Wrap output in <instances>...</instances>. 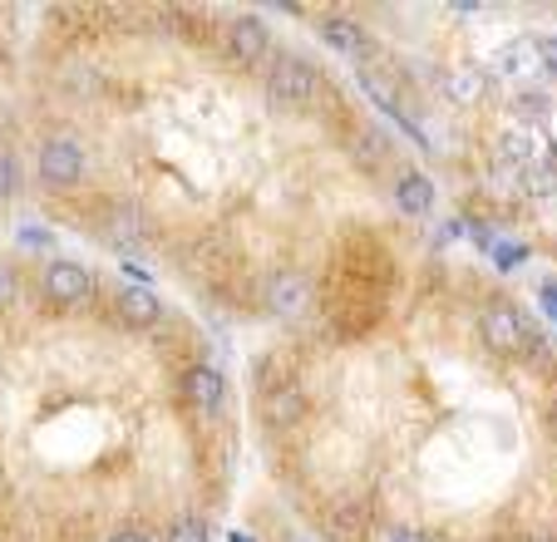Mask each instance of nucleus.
I'll return each instance as SVG.
<instances>
[{
	"instance_id": "0eeeda50",
	"label": "nucleus",
	"mask_w": 557,
	"mask_h": 542,
	"mask_svg": "<svg viewBox=\"0 0 557 542\" xmlns=\"http://www.w3.org/2000/svg\"><path fill=\"white\" fill-rule=\"evenodd\" d=\"M306 390L301 385H292V380H286V385H272L262 395V424H272V429H296L306 419Z\"/></svg>"
},
{
	"instance_id": "393cba45",
	"label": "nucleus",
	"mask_w": 557,
	"mask_h": 542,
	"mask_svg": "<svg viewBox=\"0 0 557 542\" xmlns=\"http://www.w3.org/2000/svg\"><path fill=\"white\" fill-rule=\"evenodd\" d=\"M385 542H440L434 532H420V528H395Z\"/></svg>"
},
{
	"instance_id": "f257e3e1",
	"label": "nucleus",
	"mask_w": 557,
	"mask_h": 542,
	"mask_svg": "<svg viewBox=\"0 0 557 542\" xmlns=\"http://www.w3.org/2000/svg\"><path fill=\"white\" fill-rule=\"evenodd\" d=\"M262 89L272 109H311L321 99V70L311 60H301V54H276Z\"/></svg>"
},
{
	"instance_id": "6e6552de",
	"label": "nucleus",
	"mask_w": 557,
	"mask_h": 542,
	"mask_svg": "<svg viewBox=\"0 0 557 542\" xmlns=\"http://www.w3.org/2000/svg\"><path fill=\"white\" fill-rule=\"evenodd\" d=\"M114 316L124 325H134V331H153V325L163 321V306H158V296L148 292V286H119L114 292Z\"/></svg>"
},
{
	"instance_id": "412c9836",
	"label": "nucleus",
	"mask_w": 557,
	"mask_h": 542,
	"mask_svg": "<svg viewBox=\"0 0 557 542\" xmlns=\"http://www.w3.org/2000/svg\"><path fill=\"white\" fill-rule=\"evenodd\" d=\"M494 183H498L504 193L523 188V168H513V163H494Z\"/></svg>"
},
{
	"instance_id": "1a4fd4ad",
	"label": "nucleus",
	"mask_w": 557,
	"mask_h": 542,
	"mask_svg": "<svg viewBox=\"0 0 557 542\" xmlns=\"http://www.w3.org/2000/svg\"><path fill=\"white\" fill-rule=\"evenodd\" d=\"M183 399H188L198 415H218L222 399H227V380H222V370L193 366L188 375H183Z\"/></svg>"
},
{
	"instance_id": "2eb2a0df",
	"label": "nucleus",
	"mask_w": 557,
	"mask_h": 542,
	"mask_svg": "<svg viewBox=\"0 0 557 542\" xmlns=\"http://www.w3.org/2000/svg\"><path fill=\"white\" fill-rule=\"evenodd\" d=\"M494 64L504 74H513V79H528V74L543 70V60H537V40H508L504 50L494 54Z\"/></svg>"
},
{
	"instance_id": "20e7f679",
	"label": "nucleus",
	"mask_w": 557,
	"mask_h": 542,
	"mask_svg": "<svg viewBox=\"0 0 557 542\" xmlns=\"http://www.w3.org/2000/svg\"><path fill=\"white\" fill-rule=\"evenodd\" d=\"M40 292H45V301L64 306V311H70V306H85L89 296H95V271H89L85 261L60 257V261H50V267H45Z\"/></svg>"
},
{
	"instance_id": "c756f323",
	"label": "nucleus",
	"mask_w": 557,
	"mask_h": 542,
	"mask_svg": "<svg viewBox=\"0 0 557 542\" xmlns=\"http://www.w3.org/2000/svg\"><path fill=\"white\" fill-rule=\"evenodd\" d=\"M528 542H553V538H528Z\"/></svg>"
},
{
	"instance_id": "9d476101",
	"label": "nucleus",
	"mask_w": 557,
	"mask_h": 542,
	"mask_svg": "<svg viewBox=\"0 0 557 542\" xmlns=\"http://www.w3.org/2000/svg\"><path fill=\"white\" fill-rule=\"evenodd\" d=\"M389 198H395V208H400L405 218H424V212L434 208V183L424 173H414V168H405V173L395 177Z\"/></svg>"
},
{
	"instance_id": "f3484780",
	"label": "nucleus",
	"mask_w": 557,
	"mask_h": 542,
	"mask_svg": "<svg viewBox=\"0 0 557 542\" xmlns=\"http://www.w3.org/2000/svg\"><path fill=\"white\" fill-rule=\"evenodd\" d=\"M356 79H360V89H366V95L375 99V104L385 109L389 119H400V124H405V109H400V99H395V89H389V84L380 79L375 70H356Z\"/></svg>"
},
{
	"instance_id": "ddd939ff",
	"label": "nucleus",
	"mask_w": 557,
	"mask_h": 542,
	"mask_svg": "<svg viewBox=\"0 0 557 542\" xmlns=\"http://www.w3.org/2000/svg\"><path fill=\"white\" fill-rule=\"evenodd\" d=\"M321 40L331 45V50H341V54H350V60H360V54L370 50V40H366V30H360L356 21H346V15H326L321 21Z\"/></svg>"
},
{
	"instance_id": "f03ea898",
	"label": "nucleus",
	"mask_w": 557,
	"mask_h": 542,
	"mask_svg": "<svg viewBox=\"0 0 557 542\" xmlns=\"http://www.w3.org/2000/svg\"><path fill=\"white\" fill-rule=\"evenodd\" d=\"M262 306L276 316V321H301V316L315 306L311 276H306V271H292V267L272 271V276H267V286H262Z\"/></svg>"
},
{
	"instance_id": "4be33fe9",
	"label": "nucleus",
	"mask_w": 557,
	"mask_h": 542,
	"mask_svg": "<svg viewBox=\"0 0 557 542\" xmlns=\"http://www.w3.org/2000/svg\"><path fill=\"white\" fill-rule=\"evenodd\" d=\"M5 306H15V267L0 261V311H5Z\"/></svg>"
},
{
	"instance_id": "aec40b11",
	"label": "nucleus",
	"mask_w": 557,
	"mask_h": 542,
	"mask_svg": "<svg viewBox=\"0 0 557 542\" xmlns=\"http://www.w3.org/2000/svg\"><path fill=\"white\" fill-rule=\"evenodd\" d=\"M21 193V158L15 153H0V202Z\"/></svg>"
},
{
	"instance_id": "5701e85b",
	"label": "nucleus",
	"mask_w": 557,
	"mask_h": 542,
	"mask_svg": "<svg viewBox=\"0 0 557 542\" xmlns=\"http://www.w3.org/2000/svg\"><path fill=\"white\" fill-rule=\"evenodd\" d=\"M104 542H163L158 532H148V528H119V532H109Z\"/></svg>"
},
{
	"instance_id": "cd10ccee",
	"label": "nucleus",
	"mask_w": 557,
	"mask_h": 542,
	"mask_svg": "<svg viewBox=\"0 0 557 542\" xmlns=\"http://www.w3.org/2000/svg\"><path fill=\"white\" fill-rule=\"evenodd\" d=\"M543 301H547V316H557V286H547Z\"/></svg>"
},
{
	"instance_id": "4468645a",
	"label": "nucleus",
	"mask_w": 557,
	"mask_h": 542,
	"mask_svg": "<svg viewBox=\"0 0 557 542\" xmlns=\"http://www.w3.org/2000/svg\"><path fill=\"white\" fill-rule=\"evenodd\" d=\"M488 95V74L484 70H449L444 74V99L449 104H479V99Z\"/></svg>"
},
{
	"instance_id": "f8f14e48",
	"label": "nucleus",
	"mask_w": 557,
	"mask_h": 542,
	"mask_svg": "<svg viewBox=\"0 0 557 542\" xmlns=\"http://www.w3.org/2000/svg\"><path fill=\"white\" fill-rule=\"evenodd\" d=\"M104 232H109V242H119V247H134V242H144L148 237L144 208H138V202H114V208H109V218H104Z\"/></svg>"
},
{
	"instance_id": "423d86ee",
	"label": "nucleus",
	"mask_w": 557,
	"mask_h": 542,
	"mask_svg": "<svg viewBox=\"0 0 557 542\" xmlns=\"http://www.w3.org/2000/svg\"><path fill=\"white\" fill-rule=\"evenodd\" d=\"M267 50H272V30H267L262 15H237L227 25V54L237 64H262Z\"/></svg>"
},
{
	"instance_id": "7ed1b4c3",
	"label": "nucleus",
	"mask_w": 557,
	"mask_h": 542,
	"mask_svg": "<svg viewBox=\"0 0 557 542\" xmlns=\"http://www.w3.org/2000/svg\"><path fill=\"white\" fill-rule=\"evenodd\" d=\"M479 335H484V345L494 355H523L537 345L533 331H528V321H523V311L508 301H494L484 316H479Z\"/></svg>"
},
{
	"instance_id": "dca6fc26",
	"label": "nucleus",
	"mask_w": 557,
	"mask_h": 542,
	"mask_svg": "<svg viewBox=\"0 0 557 542\" xmlns=\"http://www.w3.org/2000/svg\"><path fill=\"white\" fill-rule=\"evenodd\" d=\"M533 158H537V134H528V128H513V134L498 138V163L533 168Z\"/></svg>"
},
{
	"instance_id": "6ab92c4d",
	"label": "nucleus",
	"mask_w": 557,
	"mask_h": 542,
	"mask_svg": "<svg viewBox=\"0 0 557 542\" xmlns=\"http://www.w3.org/2000/svg\"><path fill=\"white\" fill-rule=\"evenodd\" d=\"M523 193H557V168L553 163H533V168H523Z\"/></svg>"
},
{
	"instance_id": "c85d7f7f",
	"label": "nucleus",
	"mask_w": 557,
	"mask_h": 542,
	"mask_svg": "<svg viewBox=\"0 0 557 542\" xmlns=\"http://www.w3.org/2000/svg\"><path fill=\"white\" fill-rule=\"evenodd\" d=\"M553 424H557V399H553Z\"/></svg>"
},
{
	"instance_id": "bb28decb",
	"label": "nucleus",
	"mask_w": 557,
	"mask_h": 542,
	"mask_svg": "<svg viewBox=\"0 0 557 542\" xmlns=\"http://www.w3.org/2000/svg\"><path fill=\"white\" fill-rule=\"evenodd\" d=\"M523 257H528L523 247H498V267H518Z\"/></svg>"
},
{
	"instance_id": "a878e982",
	"label": "nucleus",
	"mask_w": 557,
	"mask_h": 542,
	"mask_svg": "<svg viewBox=\"0 0 557 542\" xmlns=\"http://www.w3.org/2000/svg\"><path fill=\"white\" fill-rule=\"evenodd\" d=\"M537 60L547 74H557V40H537Z\"/></svg>"
},
{
	"instance_id": "39448f33",
	"label": "nucleus",
	"mask_w": 557,
	"mask_h": 542,
	"mask_svg": "<svg viewBox=\"0 0 557 542\" xmlns=\"http://www.w3.org/2000/svg\"><path fill=\"white\" fill-rule=\"evenodd\" d=\"M85 177V148L74 138H45L40 144V183L50 193H70Z\"/></svg>"
},
{
	"instance_id": "a211bd4d",
	"label": "nucleus",
	"mask_w": 557,
	"mask_h": 542,
	"mask_svg": "<svg viewBox=\"0 0 557 542\" xmlns=\"http://www.w3.org/2000/svg\"><path fill=\"white\" fill-rule=\"evenodd\" d=\"M163 542H208V522L198 513H178L169 522V532H163Z\"/></svg>"
},
{
	"instance_id": "b1692460",
	"label": "nucleus",
	"mask_w": 557,
	"mask_h": 542,
	"mask_svg": "<svg viewBox=\"0 0 557 542\" xmlns=\"http://www.w3.org/2000/svg\"><path fill=\"white\" fill-rule=\"evenodd\" d=\"M513 109H518V114H528V119H537V114L547 109V99H543V95H518Z\"/></svg>"
},
{
	"instance_id": "9b49d317",
	"label": "nucleus",
	"mask_w": 557,
	"mask_h": 542,
	"mask_svg": "<svg viewBox=\"0 0 557 542\" xmlns=\"http://www.w3.org/2000/svg\"><path fill=\"white\" fill-rule=\"evenodd\" d=\"M366 528H370L366 503L341 498V503H331V508H326V532L336 542H360V538H366Z\"/></svg>"
}]
</instances>
